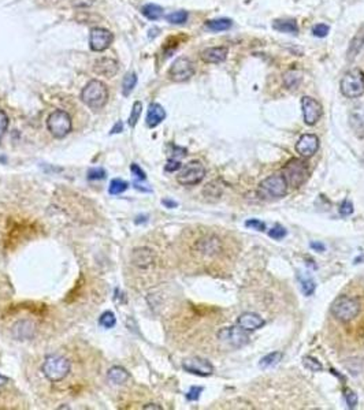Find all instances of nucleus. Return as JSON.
Returning <instances> with one entry per match:
<instances>
[{
  "label": "nucleus",
  "instance_id": "412c9836",
  "mask_svg": "<svg viewBox=\"0 0 364 410\" xmlns=\"http://www.w3.org/2000/svg\"><path fill=\"white\" fill-rule=\"evenodd\" d=\"M349 123L358 137H364V106L356 107L349 115Z\"/></svg>",
  "mask_w": 364,
  "mask_h": 410
},
{
  "label": "nucleus",
  "instance_id": "4468645a",
  "mask_svg": "<svg viewBox=\"0 0 364 410\" xmlns=\"http://www.w3.org/2000/svg\"><path fill=\"white\" fill-rule=\"evenodd\" d=\"M319 149V138L315 134H303L296 144V151L303 158H311Z\"/></svg>",
  "mask_w": 364,
  "mask_h": 410
},
{
  "label": "nucleus",
  "instance_id": "f3484780",
  "mask_svg": "<svg viewBox=\"0 0 364 410\" xmlns=\"http://www.w3.org/2000/svg\"><path fill=\"white\" fill-rule=\"evenodd\" d=\"M237 324L245 331H255L262 328L266 324V320L262 316H259L258 313L253 312H245L237 320Z\"/></svg>",
  "mask_w": 364,
  "mask_h": 410
},
{
  "label": "nucleus",
  "instance_id": "c03bdc74",
  "mask_svg": "<svg viewBox=\"0 0 364 410\" xmlns=\"http://www.w3.org/2000/svg\"><path fill=\"white\" fill-rule=\"evenodd\" d=\"M7 127H8V116L3 110H0V141L3 138V136L6 134Z\"/></svg>",
  "mask_w": 364,
  "mask_h": 410
},
{
  "label": "nucleus",
  "instance_id": "f03ea898",
  "mask_svg": "<svg viewBox=\"0 0 364 410\" xmlns=\"http://www.w3.org/2000/svg\"><path fill=\"white\" fill-rule=\"evenodd\" d=\"M360 309H362V305L359 302L358 298L348 297V296H341V297L336 298L330 308L331 315L341 323H349L355 318H358Z\"/></svg>",
  "mask_w": 364,
  "mask_h": 410
},
{
  "label": "nucleus",
  "instance_id": "aec40b11",
  "mask_svg": "<svg viewBox=\"0 0 364 410\" xmlns=\"http://www.w3.org/2000/svg\"><path fill=\"white\" fill-rule=\"evenodd\" d=\"M36 334V325L30 320H21L13 327V335L17 339H32Z\"/></svg>",
  "mask_w": 364,
  "mask_h": 410
},
{
  "label": "nucleus",
  "instance_id": "39448f33",
  "mask_svg": "<svg viewBox=\"0 0 364 410\" xmlns=\"http://www.w3.org/2000/svg\"><path fill=\"white\" fill-rule=\"evenodd\" d=\"M70 369H72L70 361L60 356H48L41 366L43 375L53 383L60 382L65 377H67V375L70 373Z\"/></svg>",
  "mask_w": 364,
  "mask_h": 410
},
{
  "label": "nucleus",
  "instance_id": "a18cd8bd",
  "mask_svg": "<svg viewBox=\"0 0 364 410\" xmlns=\"http://www.w3.org/2000/svg\"><path fill=\"white\" fill-rule=\"evenodd\" d=\"M181 168H182V164H181V161L177 159H169L165 165V170L167 172H175L178 171V170H181Z\"/></svg>",
  "mask_w": 364,
  "mask_h": 410
},
{
  "label": "nucleus",
  "instance_id": "c9c22d12",
  "mask_svg": "<svg viewBox=\"0 0 364 410\" xmlns=\"http://www.w3.org/2000/svg\"><path fill=\"white\" fill-rule=\"evenodd\" d=\"M167 21L170 23H174V25H182V23H185L186 21H188V13L184 11V10L174 11V13L167 15Z\"/></svg>",
  "mask_w": 364,
  "mask_h": 410
},
{
  "label": "nucleus",
  "instance_id": "cd10ccee",
  "mask_svg": "<svg viewBox=\"0 0 364 410\" xmlns=\"http://www.w3.org/2000/svg\"><path fill=\"white\" fill-rule=\"evenodd\" d=\"M298 282H300V287H301V291L304 293V296H312L314 291L316 289V283L315 280L312 279V276L310 275H304V273H298Z\"/></svg>",
  "mask_w": 364,
  "mask_h": 410
},
{
  "label": "nucleus",
  "instance_id": "c756f323",
  "mask_svg": "<svg viewBox=\"0 0 364 410\" xmlns=\"http://www.w3.org/2000/svg\"><path fill=\"white\" fill-rule=\"evenodd\" d=\"M282 360V353L281 351H274V353H270L267 354L265 357L262 358L259 361V366L262 369H266V368H271L274 365H277Z\"/></svg>",
  "mask_w": 364,
  "mask_h": 410
},
{
  "label": "nucleus",
  "instance_id": "37998d69",
  "mask_svg": "<svg viewBox=\"0 0 364 410\" xmlns=\"http://www.w3.org/2000/svg\"><path fill=\"white\" fill-rule=\"evenodd\" d=\"M203 392V387H197V386H193V387H191L189 388V391H188V394H186V399L188 401H192V402H194V401H197L200 398V394Z\"/></svg>",
  "mask_w": 364,
  "mask_h": 410
},
{
  "label": "nucleus",
  "instance_id": "4be33fe9",
  "mask_svg": "<svg viewBox=\"0 0 364 410\" xmlns=\"http://www.w3.org/2000/svg\"><path fill=\"white\" fill-rule=\"evenodd\" d=\"M301 80H303V71L298 68H291L284 74V85L289 91L296 89L301 84Z\"/></svg>",
  "mask_w": 364,
  "mask_h": 410
},
{
  "label": "nucleus",
  "instance_id": "6ab92c4d",
  "mask_svg": "<svg viewBox=\"0 0 364 410\" xmlns=\"http://www.w3.org/2000/svg\"><path fill=\"white\" fill-rule=\"evenodd\" d=\"M166 118V111L163 107L158 103H152L148 107V113H146V126L148 127H156L159 126Z\"/></svg>",
  "mask_w": 364,
  "mask_h": 410
},
{
  "label": "nucleus",
  "instance_id": "603ef678",
  "mask_svg": "<svg viewBox=\"0 0 364 410\" xmlns=\"http://www.w3.org/2000/svg\"><path fill=\"white\" fill-rule=\"evenodd\" d=\"M143 409H158V410H162V406H159V405H156V404H148V405H146V406H143Z\"/></svg>",
  "mask_w": 364,
  "mask_h": 410
},
{
  "label": "nucleus",
  "instance_id": "3c124183",
  "mask_svg": "<svg viewBox=\"0 0 364 410\" xmlns=\"http://www.w3.org/2000/svg\"><path fill=\"white\" fill-rule=\"evenodd\" d=\"M122 130H123V123H122V122H117V123H115V125H114V127L113 129H111V134H118V133H121L122 132Z\"/></svg>",
  "mask_w": 364,
  "mask_h": 410
},
{
  "label": "nucleus",
  "instance_id": "6e6552de",
  "mask_svg": "<svg viewBox=\"0 0 364 410\" xmlns=\"http://www.w3.org/2000/svg\"><path fill=\"white\" fill-rule=\"evenodd\" d=\"M205 177V168L199 160H193L185 164L177 175V182L179 185L193 186L200 183Z\"/></svg>",
  "mask_w": 364,
  "mask_h": 410
},
{
  "label": "nucleus",
  "instance_id": "a878e982",
  "mask_svg": "<svg viewBox=\"0 0 364 410\" xmlns=\"http://www.w3.org/2000/svg\"><path fill=\"white\" fill-rule=\"evenodd\" d=\"M197 248H199V251H201V253L211 256V254H214V253H217V251H219L220 244H219V239L211 237V238L201 239L199 244H197Z\"/></svg>",
  "mask_w": 364,
  "mask_h": 410
},
{
  "label": "nucleus",
  "instance_id": "7ed1b4c3",
  "mask_svg": "<svg viewBox=\"0 0 364 410\" xmlns=\"http://www.w3.org/2000/svg\"><path fill=\"white\" fill-rule=\"evenodd\" d=\"M288 193V183L282 174H272L258 186V196L262 200L282 199Z\"/></svg>",
  "mask_w": 364,
  "mask_h": 410
},
{
  "label": "nucleus",
  "instance_id": "c85d7f7f",
  "mask_svg": "<svg viewBox=\"0 0 364 410\" xmlns=\"http://www.w3.org/2000/svg\"><path fill=\"white\" fill-rule=\"evenodd\" d=\"M141 13L144 17H146L148 20L151 21H156L163 17V8L160 6H156V4H146V6L141 8Z\"/></svg>",
  "mask_w": 364,
  "mask_h": 410
},
{
  "label": "nucleus",
  "instance_id": "dca6fc26",
  "mask_svg": "<svg viewBox=\"0 0 364 410\" xmlns=\"http://www.w3.org/2000/svg\"><path fill=\"white\" fill-rule=\"evenodd\" d=\"M155 261V254L149 248H137L132 251V263L141 270L152 267Z\"/></svg>",
  "mask_w": 364,
  "mask_h": 410
},
{
  "label": "nucleus",
  "instance_id": "4c0bfd02",
  "mask_svg": "<svg viewBox=\"0 0 364 410\" xmlns=\"http://www.w3.org/2000/svg\"><path fill=\"white\" fill-rule=\"evenodd\" d=\"M106 170L101 167H95V168H89L88 171V179L89 181H100V179L106 178Z\"/></svg>",
  "mask_w": 364,
  "mask_h": 410
},
{
  "label": "nucleus",
  "instance_id": "09e8293b",
  "mask_svg": "<svg viewBox=\"0 0 364 410\" xmlns=\"http://www.w3.org/2000/svg\"><path fill=\"white\" fill-rule=\"evenodd\" d=\"M162 204L165 205L166 208H170V209L178 206V203H177V201H174V200H170V199H163L162 200Z\"/></svg>",
  "mask_w": 364,
  "mask_h": 410
},
{
  "label": "nucleus",
  "instance_id": "a19ab883",
  "mask_svg": "<svg viewBox=\"0 0 364 410\" xmlns=\"http://www.w3.org/2000/svg\"><path fill=\"white\" fill-rule=\"evenodd\" d=\"M329 30H330V27L327 26V25L318 23V25H315V26L312 27V34H314L315 37L323 39V37H326V36L329 34Z\"/></svg>",
  "mask_w": 364,
  "mask_h": 410
},
{
  "label": "nucleus",
  "instance_id": "f8f14e48",
  "mask_svg": "<svg viewBox=\"0 0 364 410\" xmlns=\"http://www.w3.org/2000/svg\"><path fill=\"white\" fill-rule=\"evenodd\" d=\"M114 41V34L107 30V29H101V27H95L91 30L89 34V46L92 48V51L95 52H101L106 51L108 46L113 44Z\"/></svg>",
  "mask_w": 364,
  "mask_h": 410
},
{
  "label": "nucleus",
  "instance_id": "9b49d317",
  "mask_svg": "<svg viewBox=\"0 0 364 410\" xmlns=\"http://www.w3.org/2000/svg\"><path fill=\"white\" fill-rule=\"evenodd\" d=\"M182 368L192 373V375H197V376H211L214 373V365L201 357H189L184 360L182 363Z\"/></svg>",
  "mask_w": 364,
  "mask_h": 410
},
{
  "label": "nucleus",
  "instance_id": "e433bc0d",
  "mask_svg": "<svg viewBox=\"0 0 364 410\" xmlns=\"http://www.w3.org/2000/svg\"><path fill=\"white\" fill-rule=\"evenodd\" d=\"M303 363H304L305 368H308L311 372H320V370L323 369V365L320 364L316 358L310 357V356L303 358Z\"/></svg>",
  "mask_w": 364,
  "mask_h": 410
},
{
  "label": "nucleus",
  "instance_id": "f257e3e1",
  "mask_svg": "<svg viewBox=\"0 0 364 410\" xmlns=\"http://www.w3.org/2000/svg\"><path fill=\"white\" fill-rule=\"evenodd\" d=\"M108 89L104 82L99 80L89 81L81 92V100L93 111L101 110L108 101Z\"/></svg>",
  "mask_w": 364,
  "mask_h": 410
},
{
  "label": "nucleus",
  "instance_id": "2f4dec72",
  "mask_svg": "<svg viewBox=\"0 0 364 410\" xmlns=\"http://www.w3.org/2000/svg\"><path fill=\"white\" fill-rule=\"evenodd\" d=\"M137 85V75L134 73H127L122 82V93L123 96H129L133 92V89Z\"/></svg>",
  "mask_w": 364,
  "mask_h": 410
},
{
  "label": "nucleus",
  "instance_id": "79ce46f5",
  "mask_svg": "<svg viewBox=\"0 0 364 410\" xmlns=\"http://www.w3.org/2000/svg\"><path fill=\"white\" fill-rule=\"evenodd\" d=\"M245 226L248 228H253V230H258V231H266V223L259 220V219H249L245 222Z\"/></svg>",
  "mask_w": 364,
  "mask_h": 410
},
{
  "label": "nucleus",
  "instance_id": "b1692460",
  "mask_svg": "<svg viewBox=\"0 0 364 410\" xmlns=\"http://www.w3.org/2000/svg\"><path fill=\"white\" fill-rule=\"evenodd\" d=\"M364 46V33L363 32H359L353 39L351 40V44L348 46V52H346V58L348 60L351 62L353 60L356 56L359 55V52L362 51V48Z\"/></svg>",
  "mask_w": 364,
  "mask_h": 410
},
{
  "label": "nucleus",
  "instance_id": "8fccbe9b",
  "mask_svg": "<svg viewBox=\"0 0 364 410\" xmlns=\"http://www.w3.org/2000/svg\"><path fill=\"white\" fill-rule=\"evenodd\" d=\"M310 248H311V249H314V251H326V246H324L323 244H320V242H311V244H310Z\"/></svg>",
  "mask_w": 364,
  "mask_h": 410
},
{
  "label": "nucleus",
  "instance_id": "1a4fd4ad",
  "mask_svg": "<svg viewBox=\"0 0 364 410\" xmlns=\"http://www.w3.org/2000/svg\"><path fill=\"white\" fill-rule=\"evenodd\" d=\"M196 71L194 63L189 58H178L174 60V63L169 70V77L174 82H185Z\"/></svg>",
  "mask_w": 364,
  "mask_h": 410
},
{
  "label": "nucleus",
  "instance_id": "0eeeda50",
  "mask_svg": "<svg viewBox=\"0 0 364 410\" xmlns=\"http://www.w3.org/2000/svg\"><path fill=\"white\" fill-rule=\"evenodd\" d=\"M47 127H48V132L51 133L55 138H65L67 134L72 132L73 123H72L70 115L66 111L56 110L48 116Z\"/></svg>",
  "mask_w": 364,
  "mask_h": 410
},
{
  "label": "nucleus",
  "instance_id": "ddd939ff",
  "mask_svg": "<svg viewBox=\"0 0 364 410\" xmlns=\"http://www.w3.org/2000/svg\"><path fill=\"white\" fill-rule=\"evenodd\" d=\"M301 108H303V116H304V122L307 125L314 126L315 123H318V120L322 116V104L319 103L318 100H315L314 97L310 96H304L301 99Z\"/></svg>",
  "mask_w": 364,
  "mask_h": 410
},
{
  "label": "nucleus",
  "instance_id": "f704fd0d",
  "mask_svg": "<svg viewBox=\"0 0 364 410\" xmlns=\"http://www.w3.org/2000/svg\"><path fill=\"white\" fill-rule=\"evenodd\" d=\"M99 324L104 328H113L117 324V318H115L113 312L107 311L99 318Z\"/></svg>",
  "mask_w": 364,
  "mask_h": 410
},
{
  "label": "nucleus",
  "instance_id": "bb28decb",
  "mask_svg": "<svg viewBox=\"0 0 364 410\" xmlns=\"http://www.w3.org/2000/svg\"><path fill=\"white\" fill-rule=\"evenodd\" d=\"M233 22L229 18H218V20H210L205 22V27L212 32H223L232 27Z\"/></svg>",
  "mask_w": 364,
  "mask_h": 410
},
{
  "label": "nucleus",
  "instance_id": "5701e85b",
  "mask_svg": "<svg viewBox=\"0 0 364 410\" xmlns=\"http://www.w3.org/2000/svg\"><path fill=\"white\" fill-rule=\"evenodd\" d=\"M107 376H108V380L114 384H125L130 379L129 372L125 368H122V366H113V368H110Z\"/></svg>",
  "mask_w": 364,
  "mask_h": 410
},
{
  "label": "nucleus",
  "instance_id": "de8ad7c7",
  "mask_svg": "<svg viewBox=\"0 0 364 410\" xmlns=\"http://www.w3.org/2000/svg\"><path fill=\"white\" fill-rule=\"evenodd\" d=\"M130 171H132L133 175H134L136 178H139L140 181H146V172H144V170H141V167L136 164V163L130 164Z\"/></svg>",
  "mask_w": 364,
  "mask_h": 410
},
{
  "label": "nucleus",
  "instance_id": "72a5a7b5",
  "mask_svg": "<svg viewBox=\"0 0 364 410\" xmlns=\"http://www.w3.org/2000/svg\"><path fill=\"white\" fill-rule=\"evenodd\" d=\"M141 111H143V104H141V101H136V103L133 104L132 113L129 115V120H127V125L130 126V127H134V126L137 125L140 116H141Z\"/></svg>",
  "mask_w": 364,
  "mask_h": 410
},
{
  "label": "nucleus",
  "instance_id": "49530a36",
  "mask_svg": "<svg viewBox=\"0 0 364 410\" xmlns=\"http://www.w3.org/2000/svg\"><path fill=\"white\" fill-rule=\"evenodd\" d=\"M340 213L342 216H349L353 213V204H352L349 200H344L342 204L340 205Z\"/></svg>",
  "mask_w": 364,
  "mask_h": 410
},
{
  "label": "nucleus",
  "instance_id": "9d476101",
  "mask_svg": "<svg viewBox=\"0 0 364 410\" xmlns=\"http://www.w3.org/2000/svg\"><path fill=\"white\" fill-rule=\"evenodd\" d=\"M218 339L232 347H243L249 342V338L241 327H226L218 332Z\"/></svg>",
  "mask_w": 364,
  "mask_h": 410
},
{
  "label": "nucleus",
  "instance_id": "473e14b6",
  "mask_svg": "<svg viewBox=\"0 0 364 410\" xmlns=\"http://www.w3.org/2000/svg\"><path fill=\"white\" fill-rule=\"evenodd\" d=\"M203 194L208 199H219L222 194V186L219 185L218 182H210L205 185Z\"/></svg>",
  "mask_w": 364,
  "mask_h": 410
},
{
  "label": "nucleus",
  "instance_id": "393cba45",
  "mask_svg": "<svg viewBox=\"0 0 364 410\" xmlns=\"http://www.w3.org/2000/svg\"><path fill=\"white\" fill-rule=\"evenodd\" d=\"M272 27L275 30H278L281 33H291V34H297L298 33V25L294 20H277L274 21Z\"/></svg>",
  "mask_w": 364,
  "mask_h": 410
},
{
  "label": "nucleus",
  "instance_id": "20e7f679",
  "mask_svg": "<svg viewBox=\"0 0 364 410\" xmlns=\"http://www.w3.org/2000/svg\"><path fill=\"white\" fill-rule=\"evenodd\" d=\"M282 175L288 186L297 189L310 177V168L304 160L291 159L282 167Z\"/></svg>",
  "mask_w": 364,
  "mask_h": 410
},
{
  "label": "nucleus",
  "instance_id": "7c9ffc66",
  "mask_svg": "<svg viewBox=\"0 0 364 410\" xmlns=\"http://www.w3.org/2000/svg\"><path fill=\"white\" fill-rule=\"evenodd\" d=\"M127 187H129V183H127V182H125L123 179L115 178L110 182L108 193H110L111 196H118V194H122L123 192H126Z\"/></svg>",
  "mask_w": 364,
  "mask_h": 410
},
{
  "label": "nucleus",
  "instance_id": "ea45409f",
  "mask_svg": "<svg viewBox=\"0 0 364 410\" xmlns=\"http://www.w3.org/2000/svg\"><path fill=\"white\" fill-rule=\"evenodd\" d=\"M288 231L285 230V227H282L281 225H277L272 227L271 230H268V235L274 239H282L286 237Z\"/></svg>",
  "mask_w": 364,
  "mask_h": 410
},
{
  "label": "nucleus",
  "instance_id": "58836bf2",
  "mask_svg": "<svg viewBox=\"0 0 364 410\" xmlns=\"http://www.w3.org/2000/svg\"><path fill=\"white\" fill-rule=\"evenodd\" d=\"M344 395H345V401H346V405L349 409H355L356 405H358V395L355 391L349 390V388H345L344 390Z\"/></svg>",
  "mask_w": 364,
  "mask_h": 410
},
{
  "label": "nucleus",
  "instance_id": "2eb2a0df",
  "mask_svg": "<svg viewBox=\"0 0 364 410\" xmlns=\"http://www.w3.org/2000/svg\"><path fill=\"white\" fill-rule=\"evenodd\" d=\"M118 70H120V63L115 59H111V58H101V59L96 60L95 66H93L95 73L97 75H101V77H107V78L114 77L115 74L118 73Z\"/></svg>",
  "mask_w": 364,
  "mask_h": 410
},
{
  "label": "nucleus",
  "instance_id": "864d4df0",
  "mask_svg": "<svg viewBox=\"0 0 364 410\" xmlns=\"http://www.w3.org/2000/svg\"><path fill=\"white\" fill-rule=\"evenodd\" d=\"M8 382H10V379H8V377L0 375V387H1V386H4V384H7Z\"/></svg>",
  "mask_w": 364,
  "mask_h": 410
},
{
  "label": "nucleus",
  "instance_id": "423d86ee",
  "mask_svg": "<svg viewBox=\"0 0 364 410\" xmlns=\"http://www.w3.org/2000/svg\"><path fill=\"white\" fill-rule=\"evenodd\" d=\"M340 86L345 97H360L364 93V73L360 68H352L342 77Z\"/></svg>",
  "mask_w": 364,
  "mask_h": 410
},
{
  "label": "nucleus",
  "instance_id": "a211bd4d",
  "mask_svg": "<svg viewBox=\"0 0 364 410\" xmlns=\"http://www.w3.org/2000/svg\"><path fill=\"white\" fill-rule=\"evenodd\" d=\"M229 55V49L226 46H210L201 52V60L205 63H222Z\"/></svg>",
  "mask_w": 364,
  "mask_h": 410
}]
</instances>
